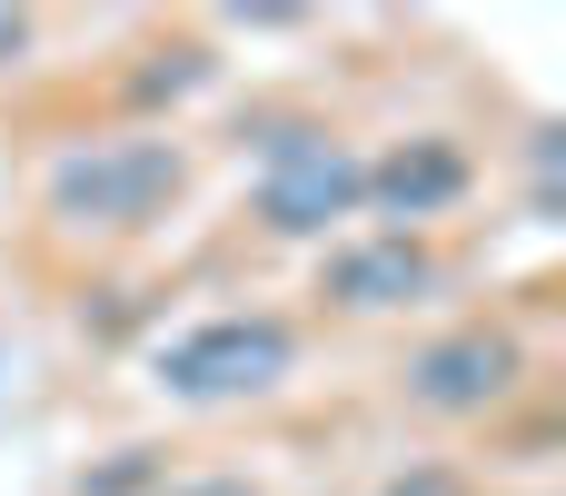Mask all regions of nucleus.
<instances>
[{
    "instance_id": "1",
    "label": "nucleus",
    "mask_w": 566,
    "mask_h": 496,
    "mask_svg": "<svg viewBox=\"0 0 566 496\" xmlns=\"http://www.w3.org/2000/svg\"><path fill=\"white\" fill-rule=\"evenodd\" d=\"M189 169L199 159L179 129H99L40 169V229L90 258H119L169 229V209L189 199Z\"/></svg>"
},
{
    "instance_id": "2",
    "label": "nucleus",
    "mask_w": 566,
    "mask_h": 496,
    "mask_svg": "<svg viewBox=\"0 0 566 496\" xmlns=\"http://www.w3.org/2000/svg\"><path fill=\"white\" fill-rule=\"evenodd\" d=\"M537 388V348L517 338L507 308H458V318H428L398 368H388V408L438 428V437H468V428H497L517 398Z\"/></svg>"
},
{
    "instance_id": "3",
    "label": "nucleus",
    "mask_w": 566,
    "mask_h": 496,
    "mask_svg": "<svg viewBox=\"0 0 566 496\" xmlns=\"http://www.w3.org/2000/svg\"><path fill=\"white\" fill-rule=\"evenodd\" d=\"M298 368H308V318H289V308H219L149 348V388L189 418L259 408V398L298 388Z\"/></svg>"
},
{
    "instance_id": "4",
    "label": "nucleus",
    "mask_w": 566,
    "mask_h": 496,
    "mask_svg": "<svg viewBox=\"0 0 566 496\" xmlns=\"http://www.w3.org/2000/svg\"><path fill=\"white\" fill-rule=\"evenodd\" d=\"M448 298H458L448 239L358 229L318 258V318H348V328H408V318H438Z\"/></svg>"
},
{
    "instance_id": "5",
    "label": "nucleus",
    "mask_w": 566,
    "mask_h": 496,
    "mask_svg": "<svg viewBox=\"0 0 566 496\" xmlns=\"http://www.w3.org/2000/svg\"><path fill=\"white\" fill-rule=\"evenodd\" d=\"M358 169L368 149L338 139V129H289V139H259V189H249V219L269 239H338L358 219Z\"/></svg>"
},
{
    "instance_id": "6",
    "label": "nucleus",
    "mask_w": 566,
    "mask_h": 496,
    "mask_svg": "<svg viewBox=\"0 0 566 496\" xmlns=\"http://www.w3.org/2000/svg\"><path fill=\"white\" fill-rule=\"evenodd\" d=\"M159 496H269L259 477H239V467H189V477H169Z\"/></svg>"
}]
</instances>
